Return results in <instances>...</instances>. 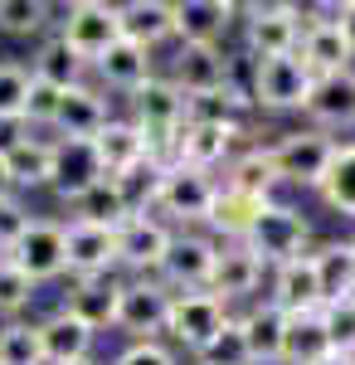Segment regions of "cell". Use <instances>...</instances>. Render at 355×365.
<instances>
[{"mask_svg": "<svg viewBox=\"0 0 355 365\" xmlns=\"http://www.w3.org/2000/svg\"><path fill=\"white\" fill-rule=\"evenodd\" d=\"M127 117L151 137L156 161L170 166L175 151H180V132H185V93L170 83L165 73H151V78L127 98Z\"/></svg>", "mask_w": 355, "mask_h": 365, "instance_id": "6da1fadb", "label": "cell"}, {"mask_svg": "<svg viewBox=\"0 0 355 365\" xmlns=\"http://www.w3.org/2000/svg\"><path fill=\"white\" fill-rule=\"evenodd\" d=\"M54 29L63 34V44L93 68L122 39L117 0H68V5H54Z\"/></svg>", "mask_w": 355, "mask_h": 365, "instance_id": "7a4b0ae2", "label": "cell"}, {"mask_svg": "<svg viewBox=\"0 0 355 365\" xmlns=\"http://www.w3.org/2000/svg\"><path fill=\"white\" fill-rule=\"evenodd\" d=\"M336 141L341 137H326V132H317V127H297V132H282L277 141H268L273 166H277L282 185H287L292 195H317L331 156H336Z\"/></svg>", "mask_w": 355, "mask_h": 365, "instance_id": "3957f363", "label": "cell"}, {"mask_svg": "<svg viewBox=\"0 0 355 365\" xmlns=\"http://www.w3.org/2000/svg\"><path fill=\"white\" fill-rule=\"evenodd\" d=\"M244 54L248 58H282L302 49V5L292 0H253L244 5Z\"/></svg>", "mask_w": 355, "mask_h": 365, "instance_id": "277c9868", "label": "cell"}, {"mask_svg": "<svg viewBox=\"0 0 355 365\" xmlns=\"http://www.w3.org/2000/svg\"><path fill=\"white\" fill-rule=\"evenodd\" d=\"M234 322V312L219 302L215 292H175L170 297V322H165V341L185 356H205L215 336Z\"/></svg>", "mask_w": 355, "mask_h": 365, "instance_id": "5b68a950", "label": "cell"}, {"mask_svg": "<svg viewBox=\"0 0 355 365\" xmlns=\"http://www.w3.org/2000/svg\"><path fill=\"white\" fill-rule=\"evenodd\" d=\"M215 195H219V180H215V175L170 161V166H165V180H161L156 215H161L170 229H205L210 210H215Z\"/></svg>", "mask_w": 355, "mask_h": 365, "instance_id": "8992f818", "label": "cell"}, {"mask_svg": "<svg viewBox=\"0 0 355 365\" xmlns=\"http://www.w3.org/2000/svg\"><path fill=\"white\" fill-rule=\"evenodd\" d=\"M317 88V73L302 63V54L258 58L253 68V113H302Z\"/></svg>", "mask_w": 355, "mask_h": 365, "instance_id": "52a82bcc", "label": "cell"}, {"mask_svg": "<svg viewBox=\"0 0 355 365\" xmlns=\"http://www.w3.org/2000/svg\"><path fill=\"white\" fill-rule=\"evenodd\" d=\"M244 244L258 253L263 268L273 273V268H282V263L312 253V220L302 215V205H268L263 220L253 225V234H248Z\"/></svg>", "mask_w": 355, "mask_h": 365, "instance_id": "ba28073f", "label": "cell"}, {"mask_svg": "<svg viewBox=\"0 0 355 365\" xmlns=\"http://www.w3.org/2000/svg\"><path fill=\"white\" fill-rule=\"evenodd\" d=\"M336 10H341V0L336 5H302V49L297 54L317 78L355 68V49H351V39L341 34V25H336Z\"/></svg>", "mask_w": 355, "mask_h": 365, "instance_id": "9c48e42d", "label": "cell"}, {"mask_svg": "<svg viewBox=\"0 0 355 365\" xmlns=\"http://www.w3.org/2000/svg\"><path fill=\"white\" fill-rule=\"evenodd\" d=\"M215 258H219V239H210L205 229H175L156 278L170 292H205L210 273H215Z\"/></svg>", "mask_w": 355, "mask_h": 365, "instance_id": "30bf717a", "label": "cell"}, {"mask_svg": "<svg viewBox=\"0 0 355 365\" xmlns=\"http://www.w3.org/2000/svg\"><path fill=\"white\" fill-rule=\"evenodd\" d=\"M205 292H215L229 312H244L248 302H258L268 292V268H263V258L248 244H219L215 273H210Z\"/></svg>", "mask_w": 355, "mask_h": 365, "instance_id": "8fae6325", "label": "cell"}, {"mask_svg": "<svg viewBox=\"0 0 355 365\" xmlns=\"http://www.w3.org/2000/svg\"><path fill=\"white\" fill-rule=\"evenodd\" d=\"M170 287L161 278H122V307H117V331L127 341H165L170 322Z\"/></svg>", "mask_w": 355, "mask_h": 365, "instance_id": "7c38bea8", "label": "cell"}, {"mask_svg": "<svg viewBox=\"0 0 355 365\" xmlns=\"http://www.w3.org/2000/svg\"><path fill=\"white\" fill-rule=\"evenodd\" d=\"M229 68H234V54L224 44H175V54L165 58L161 73L185 98H200V93L229 88Z\"/></svg>", "mask_w": 355, "mask_h": 365, "instance_id": "4fadbf2b", "label": "cell"}, {"mask_svg": "<svg viewBox=\"0 0 355 365\" xmlns=\"http://www.w3.org/2000/svg\"><path fill=\"white\" fill-rule=\"evenodd\" d=\"M170 234L175 229L161 215H132L117 229V273L122 278H156L165 249H170Z\"/></svg>", "mask_w": 355, "mask_h": 365, "instance_id": "5bb4252c", "label": "cell"}, {"mask_svg": "<svg viewBox=\"0 0 355 365\" xmlns=\"http://www.w3.org/2000/svg\"><path fill=\"white\" fill-rule=\"evenodd\" d=\"M10 263L25 273L34 287H44V282H58L68 278V253H63V220H34L25 229V239L10 249Z\"/></svg>", "mask_w": 355, "mask_h": 365, "instance_id": "9a60e30c", "label": "cell"}, {"mask_svg": "<svg viewBox=\"0 0 355 365\" xmlns=\"http://www.w3.org/2000/svg\"><path fill=\"white\" fill-rule=\"evenodd\" d=\"M244 146H253L248 127H200V122H185L175 161L190 166V170H205V175L219 180V170H229V161H234Z\"/></svg>", "mask_w": 355, "mask_h": 365, "instance_id": "2e32d148", "label": "cell"}, {"mask_svg": "<svg viewBox=\"0 0 355 365\" xmlns=\"http://www.w3.org/2000/svg\"><path fill=\"white\" fill-rule=\"evenodd\" d=\"M112 117H117L112 98L93 83V78H88L83 88H68V93H63V103H58V117H54V127H49V137H58V141H98L103 132H108Z\"/></svg>", "mask_w": 355, "mask_h": 365, "instance_id": "e0dca14e", "label": "cell"}, {"mask_svg": "<svg viewBox=\"0 0 355 365\" xmlns=\"http://www.w3.org/2000/svg\"><path fill=\"white\" fill-rule=\"evenodd\" d=\"M63 253H68V278H122L117 273V229L63 220Z\"/></svg>", "mask_w": 355, "mask_h": 365, "instance_id": "ac0fdd59", "label": "cell"}, {"mask_svg": "<svg viewBox=\"0 0 355 365\" xmlns=\"http://www.w3.org/2000/svg\"><path fill=\"white\" fill-rule=\"evenodd\" d=\"M239 20V0H175V44H224Z\"/></svg>", "mask_w": 355, "mask_h": 365, "instance_id": "d6986e66", "label": "cell"}, {"mask_svg": "<svg viewBox=\"0 0 355 365\" xmlns=\"http://www.w3.org/2000/svg\"><path fill=\"white\" fill-rule=\"evenodd\" d=\"M302 117H307V127H317V132H326V137H336V132H355V68L317 78V88H312Z\"/></svg>", "mask_w": 355, "mask_h": 365, "instance_id": "ffe728a7", "label": "cell"}, {"mask_svg": "<svg viewBox=\"0 0 355 365\" xmlns=\"http://www.w3.org/2000/svg\"><path fill=\"white\" fill-rule=\"evenodd\" d=\"M151 73H161L156 54H151V49H141V44H132V39H117L108 54L93 63V83L103 88L108 98L117 93L122 103H127V98H132V93L151 78Z\"/></svg>", "mask_w": 355, "mask_h": 365, "instance_id": "44dd1931", "label": "cell"}, {"mask_svg": "<svg viewBox=\"0 0 355 365\" xmlns=\"http://www.w3.org/2000/svg\"><path fill=\"white\" fill-rule=\"evenodd\" d=\"M58 307L78 317L88 331H117V307H122V278H68V292Z\"/></svg>", "mask_w": 355, "mask_h": 365, "instance_id": "7402d4cb", "label": "cell"}, {"mask_svg": "<svg viewBox=\"0 0 355 365\" xmlns=\"http://www.w3.org/2000/svg\"><path fill=\"white\" fill-rule=\"evenodd\" d=\"M98 180H108V170L98 161V146H93V141H58L54 137V180H49V190H54L63 205H73V200L88 195Z\"/></svg>", "mask_w": 355, "mask_h": 365, "instance_id": "603a6c76", "label": "cell"}, {"mask_svg": "<svg viewBox=\"0 0 355 365\" xmlns=\"http://www.w3.org/2000/svg\"><path fill=\"white\" fill-rule=\"evenodd\" d=\"M239 317V331H244V346H248V361L253 365H282V341H287V312L268 302V297H258V302H248L244 312H234Z\"/></svg>", "mask_w": 355, "mask_h": 365, "instance_id": "cb8c5ba5", "label": "cell"}, {"mask_svg": "<svg viewBox=\"0 0 355 365\" xmlns=\"http://www.w3.org/2000/svg\"><path fill=\"white\" fill-rule=\"evenodd\" d=\"M268 302L287 312V317H302V312H321V278H317V258L302 253L292 263H282L268 273Z\"/></svg>", "mask_w": 355, "mask_h": 365, "instance_id": "d4e9b609", "label": "cell"}, {"mask_svg": "<svg viewBox=\"0 0 355 365\" xmlns=\"http://www.w3.org/2000/svg\"><path fill=\"white\" fill-rule=\"evenodd\" d=\"M39 341H44V365H83L98 361V331H88L78 317L54 307L39 317Z\"/></svg>", "mask_w": 355, "mask_h": 365, "instance_id": "484cf974", "label": "cell"}, {"mask_svg": "<svg viewBox=\"0 0 355 365\" xmlns=\"http://www.w3.org/2000/svg\"><path fill=\"white\" fill-rule=\"evenodd\" d=\"M263 210H268V200L244 195V190H234V185L219 180V195H215L210 220H205V234L219 239V244H244L248 234H253V225L263 220Z\"/></svg>", "mask_w": 355, "mask_h": 365, "instance_id": "4316f807", "label": "cell"}, {"mask_svg": "<svg viewBox=\"0 0 355 365\" xmlns=\"http://www.w3.org/2000/svg\"><path fill=\"white\" fill-rule=\"evenodd\" d=\"M117 20H122V39L156 54L161 44L175 39V0H122Z\"/></svg>", "mask_w": 355, "mask_h": 365, "instance_id": "83f0119b", "label": "cell"}, {"mask_svg": "<svg viewBox=\"0 0 355 365\" xmlns=\"http://www.w3.org/2000/svg\"><path fill=\"white\" fill-rule=\"evenodd\" d=\"M5 175H10V190H15V195L49 190V180H54V137H49V132L25 137L5 156Z\"/></svg>", "mask_w": 355, "mask_h": 365, "instance_id": "f1b7e54d", "label": "cell"}, {"mask_svg": "<svg viewBox=\"0 0 355 365\" xmlns=\"http://www.w3.org/2000/svg\"><path fill=\"white\" fill-rule=\"evenodd\" d=\"M93 146H98V161H103L108 175H122V170H132V166H141V161H151V156H156V151H151V137H146L127 113L112 117L108 132L93 141Z\"/></svg>", "mask_w": 355, "mask_h": 365, "instance_id": "f546056e", "label": "cell"}, {"mask_svg": "<svg viewBox=\"0 0 355 365\" xmlns=\"http://www.w3.org/2000/svg\"><path fill=\"white\" fill-rule=\"evenodd\" d=\"M29 73L44 78V83H54V88H63V93H68V88H83L88 78H93V68L63 44L58 29H54V34H44V39L34 44V54H29Z\"/></svg>", "mask_w": 355, "mask_h": 365, "instance_id": "4dcf8cb0", "label": "cell"}, {"mask_svg": "<svg viewBox=\"0 0 355 365\" xmlns=\"http://www.w3.org/2000/svg\"><path fill=\"white\" fill-rule=\"evenodd\" d=\"M312 258H317V278H321V307L355 302V244L351 239H331L321 249H312Z\"/></svg>", "mask_w": 355, "mask_h": 365, "instance_id": "1f68e13d", "label": "cell"}, {"mask_svg": "<svg viewBox=\"0 0 355 365\" xmlns=\"http://www.w3.org/2000/svg\"><path fill=\"white\" fill-rule=\"evenodd\" d=\"M317 200L326 205L331 215H341V220L355 225V141L351 137L336 141V156H331L321 185H317Z\"/></svg>", "mask_w": 355, "mask_h": 365, "instance_id": "d6a6232c", "label": "cell"}, {"mask_svg": "<svg viewBox=\"0 0 355 365\" xmlns=\"http://www.w3.org/2000/svg\"><path fill=\"white\" fill-rule=\"evenodd\" d=\"M331 361V341L321 327V312L287 317V341H282V365H321Z\"/></svg>", "mask_w": 355, "mask_h": 365, "instance_id": "836d02e7", "label": "cell"}, {"mask_svg": "<svg viewBox=\"0 0 355 365\" xmlns=\"http://www.w3.org/2000/svg\"><path fill=\"white\" fill-rule=\"evenodd\" d=\"M73 215L68 220H83V225H103V229H122L127 220H132V210H127V200H122V190H117V180H98L88 195H78L73 205H68Z\"/></svg>", "mask_w": 355, "mask_h": 365, "instance_id": "e575fe53", "label": "cell"}, {"mask_svg": "<svg viewBox=\"0 0 355 365\" xmlns=\"http://www.w3.org/2000/svg\"><path fill=\"white\" fill-rule=\"evenodd\" d=\"M117 180V190L127 200V210L132 215H156V200H161V180H165V161H141V166L122 170V175H112Z\"/></svg>", "mask_w": 355, "mask_h": 365, "instance_id": "d590c367", "label": "cell"}, {"mask_svg": "<svg viewBox=\"0 0 355 365\" xmlns=\"http://www.w3.org/2000/svg\"><path fill=\"white\" fill-rule=\"evenodd\" d=\"M0 34H10V39L54 34V5H44V0H0Z\"/></svg>", "mask_w": 355, "mask_h": 365, "instance_id": "8d00e7d4", "label": "cell"}, {"mask_svg": "<svg viewBox=\"0 0 355 365\" xmlns=\"http://www.w3.org/2000/svg\"><path fill=\"white\" fill-rule=\"evenodd\" d=\"M0 365H44L39 317H15V322H0Z\"/></svg>", "mask_w": 355, "mask_h": 365, "instance_id": "74e56055", "label": "cell"}, {"mask_svg": "<svg viewBox=\"0 0 355 365\" xmlns=\"http://www.w3.org/2000/svg\"><path fill=\"white\" fill-rule=\"evenodd\" d=\"M34 292H39V287H34V282H29L25 273H20V268H15V263L0 253V322L25 317L29 302H34Z\"/></svg>", "mask_w": 355, "mask_h": 365, "instance_id": "f35d334b", "label": "cell"}, {"mask_svg": "<svg viewBox=\"0 0 355 365\" xmlns=\"http://www.w3.org/2000/svg\"><path fill=\"white\" fill-rule=\"evenodd\" d=\"M29 63L20 58H0V117H25V98H29Z\"/></svg>", "mask_w": 355, "mask_h": 365, "instance_id": "ab89813d", "label": "cell"}, {"mask_svg": "<svg viewBox=\"0 0 355 365\" xmlns=\"http://www.w3.org/2000/svg\"><path fill=\"white\" fill-rule=\"evenodd\" d=\"M321 327H326L331 356H351L355 361V302H331V307H321Z\"/></svg>", "mask_w": 355, "mask_h": 365, "instance_id": "60d3db41", "label": "cell"}, {"mask_svg": "<svg viewBox=\"0 0 355 365\" xmlns=\"http://www.w3.org/2000/svg\"><path fill=\"white\" fill-rule=\"evenodd\" d=\"M39 215L29 210V200L25 195H0V253L10 258V249L25 239V229L34 225Z\"/></svg>", "mask_w": 355, "mask_h": 365, "instance_id": "b9f144b4", "label": "cell"}, {"mask_svg": "<svg viewBox=\"0 0 355 365\" xmlns=\"http://www.w3.org/2000/svg\"><path fill=\"white\" fill-rule=\"evenodd\" d=\"M58 103H63V88L34 78V83H29V98H25V122L34 127V132H49L54 117H58Z\"/></svg>", "mask_w": 355, "mask_h": 365, "instance_id": "7bdbcfd3", "label": "cell"}, {"mask_svg": "<svg viewBox=\"0 0 355 365\" xmlns=\"http://www.w3.org/2000/svg\"><path fill=\"white\" fill-rule=\"evenodd\" d=\"M108 365H180V351L170 341H127Z\"/></svg>", "mask_w": 355, "mask_h": 365, "instance_id": "ee69618b", "label": "cell"}, {"mask_svg": "<svg viewBox=\"0 0 355 365\" xmlns=\"http://www.w3.org/2000/svg\"><path fill=\"white\" fill-rule=\"evenodd\" d=\"M195 365H253V361H248V346H244V331H239V317L219 331L215 346H210Z\"/></svg>", "mask_w": 355, "mask_h": 365, "instance_id": "f6af8a7d", "label": "cell"}, {"mask_svg": "<svg viewBox=\"0 0 355 365\" xmlns=\"http://www.w3.org/2000/svg\"><path fill=\"white\" fill-rule=\"evenodd\" d=\"M25 137H34V127H29L25 117H0V156H10Z\"/></svg>", "mask_w": 355, "mask_h": 365, "instance_id": "bcb514c9", "label": "cell"}, {"mask_svg": "<svg viewBox=\"0 0 355 365\" xmlns=\"http://www.w3.org/2000/svg\"><path fill=\"white\" fill-rule=\"evenodd\" d=\"M336 25H341V34L351 39V49H355V0H341V10H336Z\"/></svg>", "mask_w": 355, "mask_h": 365, "instance_id": "7dc6e473", "label": "cell"}, {"mask_svg": "<svg viewBox=\"0 0 355 365\" xmlns=\"http://www.w3.org/2000/svg\"><path fill=\"white\" fill-rule=\"evenodd\" d=\"M0 195H15L10 190V175H5V156H0Z\"/></svg>", "mask_w": 355, "mask_h": 365, "instance_id": "c3c4849f", "label": "cell"}, {"mask_svg": "<svg viewBox=\"0 0 355 365\" xmlns=\"http://www.w3.org/2000/svg\"><path fill=\"white\" fill-rule=\"evenodd\" d=\"M321 365H355L351 356H331V361H321Z\"/></svg>", "mask_w": 355, "mask_h": 365, "instance_id": "681fc988", "label": "cell"}, {"mask_svg": "<svg viewBox=\"0 0 355 365\" xmlns=\"http://www.w3.org/2000/svg\"><path fill=\"white\" fill-rule=\"evenodd\" d=\"M83 365H108V361H83Z\"/></svg>", "mask_w": 355, "mask_h": 365, "instance_id": "f907efd6", "label": "cell"}, {"mask_svg": "<svg viewBox=\"0 0 355 365\" xmlns=\"http://www.w3.org/2000/svg\"><path fill=\"white\" fill-rule=\"evenodd\" d=\"M351 244H355V225H351Z\"/></svg>", "mask_w": 355, "mask_h": 365, "instance_id": "816d5d0a", "label": "cell"}]
</instances>
